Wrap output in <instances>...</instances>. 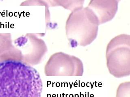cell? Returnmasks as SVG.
Here are the masks:
<instances>
[{
  "label": "cell",
  "instance_id": "6da1fadb",
  "mask_svg": "<svg viewBox=\"0 0 130 97\" xmlns=\"http://www.w3.org/2000/svg\"><path fill=\"white\" fill-rule=\"evenodd\" d=\"M43 84L36 69L14 60L0 61V97H41Z\"/></svg>",
  "mask_w": 130,
  "mask_h": 97
},
{
  "label": "cell",
  "instance_id": "7a4b0ae2",
  "mask_svg": "<svg viewBox=\"0 0 130 97\" xmlns=\"http://www.w3.org/2000/svg\"><path fill=\"white\" fill-rule=\"evenodd\" d=\"M99 25L96 15L87 7L72 11L66 24V36L71 47L91 44L97 37Z\"/></svg>",
  "mask_w": 130,
  "mask_h": 97
},
{
  "label": "cell",
  "instance_id": "3957f363",
  "mask_svg": "<svg viewBox=\"0 0 130 97\" xmlns=\"http://www.w3.org/2000/svg\"><path fill=\"white\" fill-rule=\"evenodd\" d=\"M110 74L116 78L130 75V36L122 34L115 36L108 44L106 52Z\"/></svg>",
  "mask_w": 130,
  "mask_h": 97
},
{
  "label": "cell",
  "instance_id": "277c9868",
  "mask_svg": "<svg viewBox=\"0 0 130 97\" xmlns=\"http://www.w3.org/2000/svg\"><path fill=\"white\" fill-rule=\"evenodd\" d=\"M84 67L78 58L62 52L50 57L44 67L46 76H82Z\"/></svg>",
  "mask_w": 130,
  "mask_h": 97
},
{
  "label": "cell",
  "instance_id": "5b68a950",
  "mask_svg": "<svg viewBox=\"0 0 130 97\" xmlns=\"http://www.w3.org/2000/svg\"><path fill=\"white\" fill-rule=\"evenodd\" d=\"M42 34H28L14 41L16 46L24 50L22 62L31 66L40 64L48 49L45 42L39 36Z\"/></svg>",
  "mask_w": 130,
  "mask_h": 97
},
{
  "label": "cell",
  "instance_id": "8992f818",
  "mask_svg": "<svg viewBox=\"0 0 130 97\" xmlns=\"http://www.w3.org/2000/svg\"><path fill=\"white\" fill-rule=\"evenodd\" d=\"M121 0H91L87 7L96 15L100 24L111 21L117 13Z\"/></svg>",
  "mask_w": 130,
  "mask_h": 97
},
{
  "label": "cell",
  "instance_id": "52a82bcc",
  "mask_svg": "<svg viewBox=\"0 0 130 97\" xmlns=\"http://www.w3.org/2000/svg\"><path fill=\"white\" fill-rule=\"evenodd\" d=\"M6 60L22 62V54L12 44L10 34H0V61Z\"/></svg>",
  "mask_w": 130,
  "mask_h": 97
},
{
  "label": "cell",
  "instance_id": "ba28073f",
  "mask_svg": "<svg viewBox=\"0 0 130 97\" xmlns=\"http://www.w3.org/2000/svg\"><path fill=\"white\" fill-rule=\"evenodd\" d=\"M49 7L60 6L71 11L83 7L85 0H39Z\"/></svg>",
  "mask_w": 130,
  "mask_h": 97
},
{
  "label": "cell",
  "instance_id": "9c48e42d",
  "mask_svg": "<svg viewBox=\"0 0 130 97\" xmlns=\"http://www.w3.org/2000/svg\"><path fill=\"white\" fill-rule=\"evenodd\" d=\"M130 82L122 83L118 87L116 92V97H130Z\"/></svg>",
  "mask_w": 130,
  "mask_h": 97
}]
</instances>
